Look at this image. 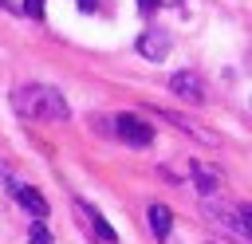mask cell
<instances>
[{
  "label": "cell",
  "instance_id": "obj_7",
  "mask_svg": "<svg viewBox=\"0 0 252 244\" xmlns=\"http://www.w3.org/2000/svg\"><path fill=\"white\" fill-rule=\"evenodd\" d=\"M189 177H193L197 193H205V197L220 189V173H217V169H209L205 161H189Z\"/></svg>",
  "mask_w": 252,
  "mask_h": 244
},
{
  "label": "cell",
  "instance_id": "obj_2",
  "mask_svg": "<svg viewBox=\"0 0 252 244\" xmlns=\"http://www.w3.org/2000/svg\"><path fill=\"white\" fill-rule=\"evenodd\" d=\"M71 209H75V216H79V224H83V232H87V236H94L98 244H118V232L106 224V216H102L94 205H87V201H79V197H75V205H71Z\"/></svg>",
  "mask_w": 252,
  "mask_h": 244
},
{
  "label": "cell",
  "instance_id": "obj_12",
  "mask_svg": "<svg viewBox=\"0 0 252 244\" xmlns=\"http://www.w3.org/2000/svg\"><path fill=\"white\" fill-rule=\"evenodd\" d=\"M24 12L32 20H43V0H24Z\"/></svg>",
  "mask_w": 252,
  "mask_h": 244
},
{
  "label": "cell",
  "instance_id": "obj_1",
  "mask_svg": "<svg viewBox=\"0 0 252 244\" xmlns=\"http://www.w3.org/2000/svg\"><path fill=\"white\" fill-rule=\"evenodd\" d=\"M12 106L24 114V118H35V122H63L71 114L63 91L47 87V83H24L12 91Z\"/></svg>",
  "mask_w": 252,
  "mask_h": 244
},
{
  "label": "cell",
  "instance_id": "obj_9",
  "mask_svg": "<svg viewBox=\"0 0 252 244\" xmlns=\"http://www.w3.org/2000/svg\"><path fill=\"white\" fill-rule=\"evenodd\" d=\"M158 118H165V122H173V126H177V130H185V134H193V138H201V142H209V146H213V142H217V138H213V134H205V130H201V126H193V122H189V118H181V114H173V110H158Z\"/></svg>",
  "mask_w": 252,
  "mask_h": 244
},
{
  "label": "cell",
  "instance_id": "obj_15",
  "mask_svg": "<svg viewBox=\"0 0 252 244\" xmlns=\"http://www.w3.org/2000/svg\"><path fill=\"white\" fill-rule=\"evenodd\" d=\"M161 4H177V0H161Z\"/></svg>",
  "mask_w": 252,
  "mask_h": 244
},
{
  "label": "cell",
  "instance_id": "obj_6",
  "mask_svg": "<svg viewBox=\"0 0 252 244\" xmlns=\"http://www.w3.org/2000/svg\"><path fill=\"white\" fill-rule=\"evenodd\" d=\"M138 51L146 55V59H165L169 55V35L165 31H142V39H138Z\"/></svg>",
  "mask_w": 252,
  "mask_h": 244
},
{
  "label": "cell",
  "instance_id": "obj_16",
  "mask_svg": "<svg viewBox=\"0 0 252 244\" xmlns=\"http://www.w3.org/2000/svg\"><path fill=\"white\" fill-rule=\"evenodd\" d=\"M205 244H220V240H205Z\"/></svg>",
  "mask_w": 252,
  "mask_h": 244
},
{
  "label": "cell",
  "instance_id": "obj_10",
  "mask_svg": "<svg viewBox=\"0 0 252 244\" xmlns=\"http://www.w3.org/2000/svg\"><path fill=\"white\" fill-rule=\"evenodd\" d=\"M236 220H240L244 240H252V205H236Z\"/></svg>",
  "mask_w": 252,
  "mask_h": 244
},
{
  "label": "cell",
  "instance_id": "obj_11",
  "mask_svg": "<svg viewBox=\"0 0 252 244\" xmlns=\"http://www.w3.org/2000/svg\"><path fill=\"white\" fill-rule=\"evenodd\" d=\"M28 240H32V244H51V232L35 220V224H32V232H28Z\"/></svg>",
  "mask_w": 252,
  "mask_h": 244
},
{
  "label": "cell",
  "instance_id": "obj_4",
  "mask_svg": "<svg viewBox=\"0 0 252 244\" xmlns=\"http://www.w3.org/2000/svg\"><path fill=\"white\" fill-rule=\"evenodd\" d=\"M169 91L177 94V98H185V102H205V83H201V75H193V71H173L169 75Z\"/></svg>",
  "mask_w": 252,
  "mask_h": 244
},
{
  "label": "cell",
  "instance_id": "obj_13",
  "mask_svg": "<svg viewBox=\"0 0 252 244\" xmlns=\"http://www.w3.org/2000/svg\"><path fill=\"white\" fill-rule=\"evenodd\" d=\"M138 8L142 12H154V8H161V0H138Z\"/></svg>",
  "mask_w": 252,
  "mask_h": 244
},
{
  "label": "cell",
  "instance_id": "obj_5",
  "mask_svg": "<svg viewBox=\"0 0 252 244\" xmlns=\"http://www.w3.org/2000/svg\"><path fill=\"white\" fill-rule=\"evenodd\" d=\"M8 185H12L16 201H20V205H24V209H28L35 220H43V216H47V201L39 197V189H32V185H20V181H12V177H8Z\"/></svg>",
  "mask_w": 252,
  "mask_h": 244
},
{
  "label": "cell",
  "instance_id": "obj_14",
  "mask_svg": "<svg viewBox=\"0 0 252 244\" xmlns=\"http://www.w3.org/2000/svg\"><path fill=\"white\" fill-rule=\"evenodd\" d=\"M79 8H83V12H94V8H98V0H79Z\"/></svg>",
  "mask_w": 252,
  "mask_h": 244
},
{
  "label": "cell",
  "instance_id": "obj_3",
  "mask_svg": "<svg viewBox=\"0 0 252 244\" xmlns=\"http://www.w3.org/2000/svg\"><path fill=\"white\" fill-rule=\"evenodd\" d=\"M114 134H118L126 146H138V150L154 142V126L142 122L138 114H114Z\"/></svg>",
  "mask_w": 252,
  "mask_h": 244
},
{
  "label": "cell",
  "instance_id": "obj_8",
  "mask_svg": "<svg viewBox=\"0 0 252 244\" xmlns=\"http://www.w3.org/2000/svg\"><path fill=\"white\" fill-rule=\"evenodd\" d=\"M146 220H150V232H154L158 240H165L169 228H173V213H169L165 205H150V209H146Z\"/></svg>",
  "mask_w": 252,
  "mask_h": 244
}]
</instances>
